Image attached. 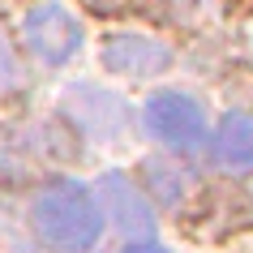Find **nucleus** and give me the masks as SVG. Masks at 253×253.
Wrapping results in <instances>:
<instances>
[{"mask_svg": "<svg viewBox=\"0 0 253 253\" xmlns=\"http://www.w3.org/2000/svg\"><path fill=\"white\" fill-rule=\"evenodd\" d=\"M35 227L60 253H86L103 232V214L90 189L78 180H52L35 193Z\"/></svg>", "mask_w": 253, "mask_h": 253, "instance_id": "1", "label": "nucleus"}, {"mask_svg": "<svg viewBox=\"0 0 253 253\" xmlns=\"http://www.w3.org/2000/svg\"><path fill=\"white\" fill-rule=\"evenodd\" d=\"M22 39L30 43V52L39 56L43 65H65L82 47V22L69 13L60 0H43V4H35L26 13Z\"/></svg>", "mask_w": 253, "mask_h": 253, "instance_id": "4", "label": "nucleus"}, {"mask_svg": "<svg viewBox=\"0 0 253 253\" xmlns=\"http://www.w3.org/2000/svg\"><path fill=\"white\" fill-rule=\"evenodd\" d=\"M125 253H168V249H163V245H129Z\"/></svg>", "mask_w": 253, "mask_h": 253, "instance_id": "10", "label": "nucleus"}, {"mask_svg": "<svg viewBox=\"0 0 253 253\" xmlns=\"http://www.w3.org/2000/svg\"><path fill=\"white\" fill-rule=\"evenodd\" d=\"M103 65L125 78H155L172 65V47L146 35H116L103 43Z\"/></svg>", "mask_w": 253, "mask_h": 253, "instance_id": "5", "label": "nucleus"}, {"mask_svg": "<svg viewBox=\"0 0 253 253\" xmlns=\"http://www.w3.org/2000/svg\"><path fill=\"white\" fill-rule=\"evenodd\" d=\"M146 129L155 142L180 155H198L206 146V112L180 90H159L146 99Z\"/></svg>", "mask_w": 253, "mask_h": 253, "instance_id": "2", "label": "nucleus"}, {"mask_svg": "<svg viewBox=\"0 0 253 253\" xmlns=\"http://www.w3.org/2000/svg\"><path fill=\"white\" fill-rule=\"evenodd\" d=\"M26 90V65L17 56V43L9 39V30L0 22V99H13Z\"/></svg>", "mask_w": 253, "mask_h": 253, "instance_id": "9", "label": "nucleus"}, {"mask_svg": "<svg viewBox=\"0 0 253 253\" xmlns=\"http://www.w3.org/2000/svg\"><path fill=\"white\" fill-rule=\"evenodd\" d=\"M52 125H13L9 133H0V180H26L47 163H60L69 146Z\"/></svg>", "mask_w": 253, "mask_h": 253, "instance_id": "3", "label": "nucleus"}, {"mask_svg": "<svg viewBox=\"0 0 253 253\" xmlns=\"http://www.w3.org/2000/svg\"><path fill=\"white\" fill-rule=\"evenodd\" d=\"M99 193L107 198V211H112L120 232H129V236H150L155 232V214L146 206V193L129 185L125 172H107L99 180Z\"/></svg>", "mask_w": 253, "mask_h": 253, "instance_id": "6", "label": "nucleus"}, {"mask_svg": "<svg viewBox=\"0 0 253 253\" xmlns=\"http://www.w3.org/2000/svg\"><path fill=\"white\" fill-rule=\"evenodd\" d=\"M214 159L227 172H253V116H223L219 133H214Z\"/></svg>", "mask_w": 253, "mask_h": 253, "instance_id": "8", "label": "nucleus"}, {"mask_svg": "<svg viewBox=\"0 0 253 253\" xmlns=\"http://www.w3.org/2000/svg\"><path fill=\"white\" fill-rule=\"evenodd\" d=\"M65 107L73 112V120H78L82 133L90 137H112L125 129V103L120 99H112V94L94 90V86H78V90L65 94Z\"/></svg>", "mask_w": 253, "mask_h": 253, "instance_id": "7", "label": "nucleus"}]
</instances>
